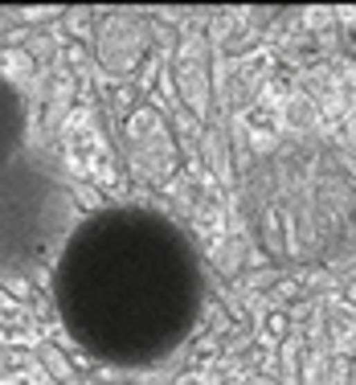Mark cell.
<instances>
[{
  "instance_id": "cell-1",
  "label": "cell",
  "mask_w": 356,
  "mask_h": 385,
  "mask_svg": "<svg viewBox=\"0 0 356 385\" xmlns=\"http://www.w3.org/2000/svg\"><path fill=\"white\" fill-rule=\"evenodd\" d=\"M57 307L90 357L164 361L197 324L201 266L160 214L107 209L70 234L57 262Z\"/></svg>"
},
{
  "instance_id": "cell-2",
  "label": "cell",
  "mask_w": 356,
  "mask_h": 385,
  "mask_svg": "<svg viewBox=\"0 0 356 385\" xmlns=\"http://www.w3.org/2000/svg\"><path fill=\"white\" fill-rule=\"evenodd\" d=\"M62 185L29 160L0 169V266H33L66 230Z\"/></svg>"
},
{
  "instance_id": "cell-3",
  "label": "cell",
  "mask_w": 356,
  "mask_h": 385,
  "mask_svg": "<svg viewBox=\"0 0 356 385\" xmlns=\"http://www.w3.org/2000/svg\"><path fill=\"white\" fill-rule=\"evenodd\" d=\"M21 144H25V107H21V94L0 78V169L17 160Z\"/></svg>"
}]
</instances>
